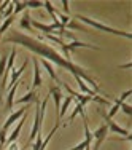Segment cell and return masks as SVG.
I'll list each match as a JSON object with an SVG mask.
<instances>
[{
  "label": "cell",
  "instance_id": "obj_1",
  "mask_svg": "<svg viewBox=\"0 0 132 150\" xmlns=\"http://www.w3.org/2000/svg\"><path fill=\"white\" fill-rule=\"evenodd\" d=\"M2 43H15V45H22L26 46L27 50L34 51L35 54H38L41 59L48 58L51 62L58 64L59 67L69 70L73 77H80L81 80H86L89 85H91L94 90L92 91H100V86L97 83V78H94L92 75H89L86 72V69L78 64L72 62V59H65V56H62L60 53H58L54 50V46L51 45H46V42H38L35 37H29V35L22 34V32H18V30H11L6 37H2Z\"/></svg>",
  "mask_w": 132,
  "mask_h": 150
},
{
  "label": "cell",
  "instance_id": "obj_2",
  "mask_svg": "<svg viewBox=\"0 0 132 150\" xmlns=\"http://www.w3.org/2000/svg\"><path fill=\"white\" fill-rule=\"evenodd\" d=\"M77 19H80L81 23L88 24V26L94 27V29H97V30L108 32V34H113V35H119V37L129 38V40L132 38V34H131V32H126V30H119V29H113V27L107 26V24H102V23H99V21H95V19H91V18H88V16H83V15H77Z\"/></svg>",
  "mask_w": 132,
  "mask_h": 150
},
{
  "label": "cell",
  "instance_id": "obj_3",
  "mask_svg": "<svg viewBox=\"0 0 132 150\" xmlns=\"http://www.w3.org/2000/svg\"><path fill=\"white\" fill-rule=\"evenodd\" d=\"M107 134H108V128H107L105 123L100 125V126L92 133V141H94L92 150H99V149H100V145L103 144V141L107 139Z\"/></svg>",
  "mask_w": 132,
  "mask_h": 150
},
{
  "label": "cell",
  "instance_id": "obj_4",
  "mask_svg": "<svg viewBox=\"0 0 132 150\" xmlns=\"http://www.w3.org/2000/svg\"><path fill=\"white\" fill-rule=\"evenodd\" d=\"M99 113H100V115L103 117V120L107 121V128H108V131H113V133H116V134H121V136H124V137H126V136H129L131 133L129 131L126 129V128H123V126H119V125L116 123V121H113L112 118H108V117H107V113L103 112V110H100L99 109Z\"/></svg>",
  "mask_w": 132,
  "mask_h": 150
},
{
  "label": "cell",
  "instance_id": "obj_5",
  "mask_svg": "<svg viewBox=\"0 0 132 150\" xmlns=\"http://www.w3.org/2000/svg\"><path fill=\"white\" fill-rule=\"evenodd\" d=\"M29 107H30V105H24V107H21L19 110L13 112L11 115H10L8 118H6V121H5V125H3V128H2V129H3V131H6L10 126H13V125H15V121L21 120V118H22V117L26 115L27 112H29Z\"/></svg>",
  "mask_w": 132,
  "mask_h": 150
},
{
  "label": "cell",
  "instance_id": "obj_6",
  "mask_svg": "<svg viewBox=\"0 0 132 150\" xmlns=\"http://www.w3.org/2000/svg\"><path fill=\"white\" fill-rule=\"evenodd\" d=\"M30 26H32V29H38V30H41L45 35H54V32L56 30H59L58 27L54 26V24H43V23H40V21H35V19H32L30 21Z\"/></svg>",
  "mask_w": 132,
  "mask_h": 150
},
{
  "label": "cell",
  "instance_id": "obj_7",
  "mask_svg": "<svg viewBox=\"0 0 132 150\" xmlns=\"http://www.w3.org/2000/svg\"><path fill=\"white\" fill-rule=\"evenodd\" d=\"M27 64H29V59H26V61H24V62H22V66H21L19 69H15V67H13V69H11V72H10V77H8V78H10V81L6 83V86H10V88H11L13 85L16 83V81H19V77L24 74V70H26Z\"/></svg>",
  "mask_w": 132,
  "mask_h": 150
},
{
  "label": "cell",
  "instance_id": "obj_8",
  "mask_svg": "<svg viewBox=\"0 0 132 150\" xmlns=\"http://www.w3.org/2000/svg\"><path fill=\"white\" fill-rule=\"evenodd\" d=\"M65 48L67 51H75V50H80V48H91V50H100L97 45H92V43H84V42H80V40H73L70 43H65Z\"/></svg>",
  "mask_w": 132,
  "mask_h": 150
},
{
  "label": "cell",
  "instance_id": "obj_9",
  "mask_svg": "<svg viewBox=\"0 0 132 150\" xmlns=\"http://www.w3.org/2000/svg\"><path fill=\"white\" fill-rule=\"evenodd\" d=\"M32 61H34V83H32V86L38 88V86H41V83H43V80H41L40 64H38V58H37V56H34Z\"/></svg>",
  "mask_w": 132,
  "mask_h": 150
},
{
  "label": "cell",
  "instance_id": "obj_10",
  "mask_svg": "<svg viewBox=\"0 0 132 150\" xmlns=\"http://www.w3.org/2000/svg\"><path fill=\"white\" fill-rule=\"evenodd\" d=\"M37 101H38L37 91L32 90V91H29V93H26L22 98H19L18 101H15V102H13V105H15V104H27V105H30L32 102H37Z\"/></svg>",
  "mask_w": 132,
  "mask_h": 150
},
{
  "label": "cell",
  "instance_id": "obj_11",
  "mask_svg": "<svg viewBox=\"0 0 132 150\" xmlns=\"http://www.w3.org/2000/svg\"><path fill=\"white\" fill-rule=\"evenodd\" d=\"M26 117H27V113H26V115H24L19 121H18V126L15 128V129H13V133L10 134L8 137H6V142H8V144H13V142H16V139L19 137L21 129H22V126H24V121H26Z\"/></svg>",
  "mask_w": 132,
  "mask_h": 150
},
{
  "label": "cell",
  "instance_id": "obj_12",
  "mask_svg": "<svg viewBox=\"0 0 132 150\" xmlns=\"http://www.w3.org/2000/svg\"><path fill=\"white\" fill-rule=\"evenodd\" d=\"M49 96H53V99H54V105H56V109H58V112H59L60 102H62V91H60V86H59V85L49 88Z\"/></svg>",
  "mask_w": 132,
  "mask_h": 150
},
{
  "label": "cell",
  "instance_id": "obj_13",
  "mask_svg": "<svg viewBox=\"0 0 132 150\" xmlns=\"http://www.w3.org/2000/svg\"><path fill=\"white\" fill-rule=\"evenodd\" d=\"M22 83V81H16L15 85H13L11 88H10V93H8V96H6V110H11L13 109V102H15V94H16V91H18V88H19V85Z\"/></svg>",
  "mask_w": 132,
  "mask_h": 150
},
{
  "label": "cell",
  "instance_id": "obj_14",
  "mask_svg": "<svg viewBox=\"0 0 132 150\" xmlns=\"http://www.w3.org/2000/svg\"><path fill=\"white\" fill-rule=\"evenodd\" d=\"M40 62L43 64V67L46 69V72H48L49 77H51L53 80L56 81V83H59V86H60V80H59L58 75H56V70H54V67L51 66V62H49V61H46V59H40Z\"/></svg>",
  "mask_w": 132,
  "mask_h": 150
},
{
  "label": "cell",
  "instance_id": "obj_15",
  "mask_svg": "<svg viewBox=\"0 0 132 150\" xmlns=\"http://www.w3.org/2000/svg\"><path fill=\"white\" fill-rule=\"evenodd\" d=\"M30 13H29V10H26L24 11V15L21 16V19H19V26L22 27V29H26L27 32H34V29H32V26H30Z\"/></svg>",
  "mask_w": 132,
  "mask_h": 150
},
{
  "label": "cell",
  "instance_id": "obj_16",
  "mask_svg": "<svg viewBox=\"0 0 132 150\" xmlns=\"http://www.w3.org/2000/svg\"><path fill=\"white\" fill-rule=\"evenodd\" d=\"M73 78H75V81H77V85L80 86V90L83 91V94H84V96H91V98H94V96H97V93H94V91H92L91 88H89L88 85L84 83V81L81 80L80 77H73Z\"/></svg>",
  "mask_w": 132,
  "mask_h": 150
},
{
  "label": "cell",
  "instance_id": "obj_17",
  "mask_svg": "<svg viewBox=\"0 0 132 150\" xmlns=\"http://www.w3.org/2000/svg\"><path fill=\"white\" fill-rule=\"evenodd\" d=\"M72 101H73V98L72 96H65V99H64L62 102H60V109H59V121L65 117V113H67V110H69V107L70 104H72Z\"/></svg>",
  "mask_w": 132,
  "mask_h": 150
},
{
  "label": "cell",
  "instance_id": "obj_18",
  "mask_svg": "<svg viewBox=\"0 0 132 150\" xmlns=\"http://www.w3.org/2000/svg\"><path fill=\"white\" fill-rule=\"evenodd\" d=\"M59 125H60V123H59V121H58V123H56V126L53 128V129H51V131H49V133H48V136H46V137L43 139V141H41V144H40V149H38V150H45L46 147H48L49 141H51V139H53V136L56 134V131H58Z\"/></svg>",
  "mask_w": 132,
  "mask_h": 150
},
{
  "label": "cell",
  "instance_id": "obj_19",
  "mask_svg": "<svg viewBox=\"0 0 132 150\" xmlns=\"http://www.w3.org/2000/svg\"><path fill=\"white\" fill-rule=\"evenodd\" d=\"M83 112H84V107L81 105L80 102H77V105L73 107V110H72V113H70V117H69V118H67V123H65V125H70V123H72V121H73V118H75V117L78 115V113H80V115H81V113H83Z\"/></svg>",
  "mask_w": 132,
  "mask_h": 150
},
{
  "label": "cell",
  "instance_id": "obj_20",
  "mask_svg": "<svg viewBox=\"0 0 132 150\" xmlns=\"http://www.w3.org/2000/svg\"><path fill=\"white\" fill-rule=\"evenodd\" d=\"M13 21H15V16H13V15L2 21V24H0V35H2V37H3V34H5V32L10 29V26L13 24Z\"/></svg>",
  "mask_w": 132,
  "mask_h": 150
},
{
  "label": "cell",
  "instance_id": "obj_21",
  "mask_svg": "<svg viewBox=\"0 0 132 150\" xmlns=\"http://www.w3.org/2000/svg\"><path fill=\"white\" fill-rule=\"evenodd\" d=\"M65 27H69V29H75V30H80V32H88V27L81 26V24L75 23V21H72V19H70V23L67 24Z\"/></svg>",
  "mask_w": 132,
  "mask_h": 150
},
{
  "label": "cell",
  "instance_id": "obj_22",
  "mask_svg": "<svg viewBox=\"0 0 132 150\" xmlns=\"http://www.w3.org/2000/svg\"><path fill=\"white\" fill-rule=\"evenodd\" d=\"M13 5H15V10H13V11H15V15H16V13H21V11H26V2H18V0H16V2H13ZM15 15H13V16H15Z\"/></svg>",
  "mask_w": 132,
  "mask_h": 150
},
{
  "label": "cell",
  "instance_id": "obj_23",
  "mask_svg": "<svg viewBox=\"0 0 132 150\" xmlns=\"http://www.w3.org/2000/svg\"><path fill=\"white\" fill-rule=\"evenodd\" d=\"M119 109L124 112V115H127V117L132 115V107H131L129 104H126V102H121V104H119Z\"/></svg>",
  "mask_w": 132,
  "mask_h": 150
},
{
  "label": "cell",
  "instance_id": "obj_24",
  "mask_svg": "<svg viewBox=\"0 0 132 150\" xmlns=\"http://www.w3.org/2000/svg\"><path fill=\"white\" fill-rule=\"evenodd\" d=\"M6 61H8V56L3 54L0 58V77H3V72H5V67H6Z\"/></svg>",
  "mask_w": 132,
  "mask_h": 150
},
{
  "label": "cell",
  "instance_id": "obj_25",
  "mask_svg": "<svg viewBox=\"0 0 132 150\" xmlns=\"http://www.w3.org/2000/svg\"><path fill=\"white\" fill-rule=\"evenodd\" d=\"M43 6V2H26V8L30 10V8H41Z\"/></svg>",
  "mask_w": 132,
  "mask_h": 150
},
{
  "label": "cell",
  "instance_id": "obj_26",
  "mask_svg": "<svg viewBox=\"0 0 132 150\" xmlns=\"http://www.w3.org/2000/svg\"><path fill=\"white\" fill-rule=\"evenodd\" d=\"M86 147H91V144H89V142H86V141H83V142H80V144H77L75 147L69 149V150H84Z\"/></svg>",
  "mask_w": 132,
  "mask_h": 150
},
{
  "label": "cell",
  "instance_id": "obj_27",
  "mask_svg": "<svg viewBox=\"0 0 132 150\" xmlns=\"http://www.w3.org/2000/svg\"><path fill=\"white\" fill-rule=\"evenodd\" d=\"M34 145H32V150H38V149H40V144H41V141H43V137H41V134H38L37 136V137H35L34 139Z\"/></svg>",
  "mask_w": 132,
  "mask_h": 150
},
{
  "label": "cell",
  "instance_id": "obj_28",
  "mask_svg": "<svg viewBox=\"0 0 132 150\" xmlns=\"http://www.w3.org/2000/svg\"><path fill=\"white\" fill-rule=\"evenodd\" d=\"M5 144H6V131L0 129V145L5 147Z\"/></svg>",
  "mask_w": 132,
  "mask_h": 150
},
{
  "label": "cell",
  "instance_id": "obj_29",
  "mask_svg": "<svg viewBox=\"0 0 132 150\" xmlns=\"http://www.w3.org/2000/svg\"><path fill=\"white\" fill-rule=\"evenodd\" d=\"M62 8H64V15L69 16L70 8H69V0H62Z\"/></svg>",
  "mask_w": 132,
  "mask_h": 150
},
{
  "label": "cell",
  "instance_id": "obj_30",
  "mask_svg": "<svg viewBox=\"0 0 132 150\" xmlns=\"http://www.w3.org/2000/svg\"><path fill=\"white\" fill-rule=\"evenodd\" d=\"M131 94H132V90H131V88H129V90H127V91H124L123 94L119 96V101H121V102H124V101H126V99L129 98Z\"/></svg>",
  "mask_w": 132,
  "mask_h": 150
},
{
  "label": "cell",
  "instance_id": "obj_31",
  "mask_svg": "<svg viewBox=\"0 0 132 150\" xmlns=\"http://www.w3.org/2000/svg\"><path fill=\"white\" fill-rule=\"evenodd\" d=\"M131 67H132V62L129 61V62H126V64H119L118 69H131Z\"/></svg>",
  "mask_w": 132,
  "mask_h": 150
},
{
  "label": "cell",
  "instance_id": "obj_32",
  "mask_svg": "<svg viewBox=\"0 0 132 150\" xmlns=\"http://www.w3.org/2000/svg\"><path fill=\"white\" fill-rule=\"evenodd\" d=\"M8 150H19V147H18L16 142H13V144H10V145H8Z\"/></svg>",
  "mask_w": 132,
  "mask_h": 150
},
{
  "label": "cell",
  "instance_id": "obj_33",
  "mask_svg": "<svg viewBox=\"0 0 132 150\" xmlns=\"http://www.w3.org/2000/svg\"><path fill=\"white\" fill-rule=\"evenodd\" d=\"M2 149H3V147H2V145H0V150H2Z\"/></svg>",
  "mask_w": 132,
  "mask_h": 150
}]
</instances>
